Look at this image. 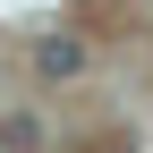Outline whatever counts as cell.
I'll return each mask as SVG.
<instances>
[{
  "label": "cell",
  "mask_w": 153,
  "mask_h": 153,
  "mask_svg": "<svg viewBox=\"0 0 153 153\" xmlns=\"http://www.w3.org/2000/svg\"><path fill=\"white\" fill-rule=\"evenodd\" d=\"M0 153H34V119H26V111L0 119Z\"/></svg>",
  "instance_id": "cell-2"
},
{
  "label": "cell",
  "mask_w": 153,
  "mask_h": 153,
  "mask_svg": "<svg viewBox=\"0 0 153 153\" xmlns=\"http://www.w3.org/2000/svg\"><path fill=\"white\" fill-rule=\"evenodd\" d=\"M85 60H94V51L76 43V34H34V76H43V85H76Z\"/></svg>",
  "instance_id": "cell-1"
}]
</instances>
